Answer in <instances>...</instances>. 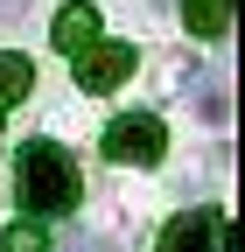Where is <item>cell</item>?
Here are the masks:
<instances>
[{
    "mask_svg": "<svg viewBox=\"0 0 245 252\" xmlns=\"http://www.w3.org/2000/svg\"><path fill=\"white\" fill-rule=\"evenodd\" d=\"M84 42H98V7H91V0H70L63 14H56V49L77 56Z\"/></svg>",
    "mask_w": 245,
    "mask_h": 252,
    "instance_id": "cell-5",
    "label": "cell"
},
{
    "mask_svg": "<svg viewBox=\"0 0 245 252\" xmlns=\"http://www.w3.org/2000/svg\"><path fill=\"white\" fill-rule=\"evenodd\" d=\"M14 14H28V0H0V21H14Z\"/></svg>",
    "mask_w": 245,
    "mask_h": 252,
    "instance_id": "cell-10",
    "label": "cell"
},
{
    "mask_svg": "<svg viewBox=\"0 0 245 252\" xmlns=\"http://www.w3.org/2000/svg\"><path fill=\"white\" fill-rule=\"evenodd\" d=\"M182 14H189V35L217 42L224 28H231V0H182Z\"/></svg>",
    "mask_w": 245,
    "mask_h": 252,
    "instance_id": "cell-6",
    "label": "cell"
},
{
    "mask_svg": "<svg viewBox=\"0 0 245 252\" xmlns=\"http://www.w3.org/2000/svg\"><path fill=\"white\" fill-rule=\"evenodd\" d=\"M133 77V42H84L77 49V84L84 91H112Z\"/></svg>",
    "mask_w": 245,
    "mask_h": 252,
    "instance_id": "cell-4",
    "label": "cell"
},
{
    "mask_svg": "<svg viewBox=\"0 0 245 252\" xmlns=\"http://www.w3.org/2000/svg\"><path fill=\"white\" fill-rule=\"evenodd\" d=\"M154 252H231V224H224L217 210H182L175 224L161 231Z\"/></svg>",
    "mask_w": 245,
    "mask_h": 252,
    "instance_id": "cell-3",
    "label": "cell"
},
{
    "mask_svg": "<svg viewBox=\"0 0 245 252\" xmlns=\"http://www.w3.org/2000/svg\"><path fill=\"white\" fill-rule=\"evenodd\" d=\"M196 112H203L210 126H224V119H231V84H224V77H203V84H196Z\"/></svg>",
    "mask_w": 245,
    "mask_h": 252,
    "instance_id": "cell-8",
    "label": "cell"
},
{
    "mask_svg": "<svg viewBox=\"0 0 245 252\" xmlns=\"http://www.w3.org/2000/svg\"><path fill=\"white\" fill-rule=\"evenodd\" d=\"M0 252H49V238L35 224H7V238H0Z\"/></svg>",
    "mask_w": 245,
    "mask_h": 252,
    "instance_id": "cell-9",
    "label": "cell"
},
{
    "mask_svg": "<svg viewBox=\"0 0 245 252\" xmlns=\"http://www.w3.org/2000/svg\"><path fill=\"white\" fill-rule=\"evenodd\" d=\"M161 147H168V133H161V119H147V112L105 126V154H112V161H126V168H154Z\"/></svg>",
    "mask_w": 245,
    "mask_h": 252,
    "instance_id": "cell-2",
    "label": "cell"
},
{
    "mask_svg": "<svg viewBox=\"0 0 245 252\" xmlns=\"http://www.w3.org/2000/svg\"><path fill=\"white\" fill-rule=\"evenodd\" d=\"M14 196H21V210H35V217H63V210H77V196H84L77 161H70L56 140H28V147H21Z\"/></svg>",
    "mask_w": 245,
    "mask_h": 252,
    "instance_id": "cell-1",
    "label": "cell"
},
{
    "mask_svg": "<svg viewBox=\"0 0 245 252\" xmlns=\"http://www.w3.org/2000/svg\"><path fill=\"white\" fill-rule=\"evenodd\" d=\"M35 84V70H28V56H14V49H0V112H7L21 91Z\"/></svg>",
    "mask_w": 245,
    "mask_h": 252,
    "instance_id": "cell-7",
    "label": "cell"
},
{
    "mask_svg": "<svg viewBox=\"0 0 245 252\" xmlns=\"http://www.w3.org/2000/svg\"><path fill=\"white\" fill-rule=\"evenodd\" d=\"M77 252H112V245H98V238H77Z\"/></svg>",
    "mask_w": 245,
    "mask_h": 252,
    "instance_id": "cell-11",
    "label": "cell"
}]
</instances>
